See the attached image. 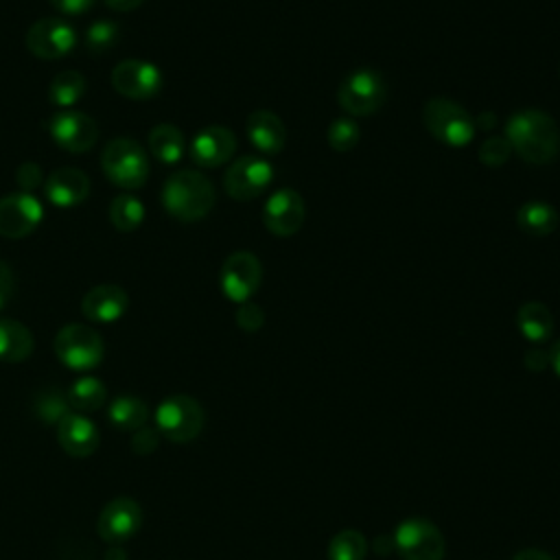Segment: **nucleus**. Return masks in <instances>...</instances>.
<instances>
[{"label": "nucleus", "instance_id": "obj_23", "mask_svg": "<svg viewBox=\"0 0 560 560\" xmlns=\"http://www.w3.org/2000/svg\"><path fill=\"white\" fill-rule=\"evenodd\" d=\"M516 326L527 341L540 343L547 341L553 332V315L542 302L532 300L516 311Z\"/></svg>", "mask_w": 560, "mask_h": 560}, {"label": "nucleus", "instance_id": "obj_20", "mask_svg": "<svg viewBox=\"0 0 560 560\" xmlns=\"http://www.w3.org/2000/svg\"><path fill=\"white\" fill-rule=\"evenodd\" d=\"M129 295L118 284L92 287L81 300V313L96 324H112L125 315Z\"/></svg>", "mask_w": 560, "mask_h": 560}, {"label": "nucleus", "instance_id": "obj_42", "mask_svg": "<svg viewBox=\"0 0 560 560\" xmlns=\"http://www.w3.org/2000/svg\"><path fill=\"white\" fill-rule=\"evenodd\" d=\"M512 560H556V558L540 549H521L518 553H514Z\"/></svg>", "mask_w": 560, "mask_h": 560}, {"label": "nucleus", "instance_id": "obj_13", "mask_svg": "<svg viewBox=\"0 0 560 560\" xmlns=\"http://www.w3.org/2000/svg\"><path fill=\"white\" fill-rule=\"evenodd\" d=\"M77 44L74 28L61 18H42L26 31V48L31 55L52 61L66 57Z\"/></svg>", "mask_w": 560, "mask_h": 560}, {"label": "nucleus", "instance_id": "obj_31", "mask_svg": "<svg viewBox=\"0 0 560 560\" xmlns=\"http://www.w3.org/2000/svg\"><path fill=\"white\" fill-rule=\"evenodd\" d=\"M85 48L94 55L107 52L120 39V26L114 20H96L85 28Z\"/></svg>", "mask_w": 560, "mask_h": 560}, {"label": "nucleus", "instance_id": "obj_11", "mask_svg": "<svg viewBox=\"0 0 560 560\" xmlns=\"http://www.w3.org/2000/svg\"><path fill=\"white\" fill-rule=\"evenodd\" d=\"M262 280V265L252 252H234L225 258L221 267V291L232 302H247L260 287Z\"/></svg>", "mask_w": 560, "mask_h": 560}, {"label": "nucleus", "instance_id": "obj_39", "mask_svg": "<svg viewBox=\"0 0 560 560\" xmlns=\"http://www.w3.org/2000/svg\"><path fill=\"white\" fill-rule=\"evenodd\" d=\"M50 4L66 15H81L94 4V0H50Z\"/></svg>", "mask_w": 560, "mask_h": 560}, {"label": "nucleus", "instance_id": "obj_19", "mask_svg": "<svg viewBox=\"0 0 560 560\" xmlns=\"http://www.w3.org/2000/svg\"><path fill=\"white\" fill-rule=\"evenodd\" d=\"M57 442L72 457H90L101 442V433L83 413L68 411L57 422Z\"/></svg>", "mask_w": 560, "mask_h": 560}, {"label": "nucleus", "instance_id": "obj_8", "mask_svg": "<svg viewBox=\"0 0 560 560\" xmlns=\"http://www.w3.org/2000/svg\"><path fill=\"white\" fill-rule=\"evenodd\" d=\"M387 88L381 72L361 68L348 74L337 92V101L350 116H370L385 103Z\"/></svg>", "mask_w": 560, "mask_h": 560}, {"label": "nucleus", "instance_id": "obj_30", "mask_svg": "<svg viewBox=\"0 0 560 560\" xmlns=\"http://www.w3.org/2000/svg\"><path fill=\"white\" fill-rule=\"evenodd\" d=\"M109 221L120 232H133L144 221V206L133 195H118L109 203Z\"/></svg>", "mask_w": 560, "mask_h": 560}, {"label": "nucleus", "instance_id": "obj_1", "mask_svg": "<svg viewBox=\"0 0 560 560\" xmlns=\"http://www.w3.org/2000/svg\"><path fill=\"white\" fill-rule=\"evenodd\" d=\"M505 140L525 162L542 166L560 153V129L542 109H521L505 122Z\"/></svg>", "mask_w": 560, "mask_h": 560}, {"label": "nucleus", "instance_id": "obj_36", "mask_svg": "<svg viewBox=\"0 0 560 560\" xmlns=\"http://www.w3.org/2000/svg\"><path fill=\"white\" fill-rule=\"evenodd\" d=\"M236 324L245 332H256L265 324V313H262V308L258 304L243 302L236 308Z\"/></svg>", "mask_w": 560, "mask_h": 560}, {"label": "nucleus", "instance_id": "obj_6", "mask_svg": "<svg viewBox=\"0 0 560 560\" xmlns=\"http://www.w3.org/2000/svg\"><path fill=\"white\" fill-rule=\"evenodd\" d=\"M422 120L429 133L448 147H466L475 136V120L470 114L444 96L424 103Z\"/></svg>", "mask_w": 560, "mask_h": 560}, {"label": "nucleus", "instance_id": "obj_35", "mask_svg": "<svg viewBox=\"0 0 560 560\" xmlns=\"http://www.w3.org/2000/svg\"><path fill=\"white\" fill-rule=\"evenodd\" d=\"M15 182L22 192H33L35 188L44 186V173L37 162H22L15 171Z\"/></svg>", "mask_w": 560, "mask_h": 560}, {"label": "nucleus", "instance_id": "obj_28", "mask_svg": "<svg viewBox=\"0 0 560 560\" xmlns=\"http://www.w3.org/2000/svg\"><path fill=\"white\" fill-rule=\"evenodd\" d=\"M85 90L88 81L79 70H61L52 77L48 85V98L57 107H70L77 101H81Z\"/></svg>", "mask_w": 560, "mask_h": 560}, {"label": "nucleus", "instance_id": "obj_38", "mask_svg": "<svg viewBox=\"0 0 560 560\" xmlns=\"http://www.w3.org/2000/svg\"><path fill=\"white\" fill-rule=\"evenodd\" d=\"M13 289H15L13 269L4 260H0V311L9 304V300L13 295Z\"/></svg>", "mask_w": 560, "mask_h": 560}, {"label": "nucleus", "instance_id": "obj_3", "mask_svg": "<svg viewBox=\"0 0 560 560\" xmlns=\"http://www.w3.org/2000/svg\"><path fill=\"white\" fill-rule=\"evenodd\" d=\"M101 168L114 186L136 190L142 188L149 177V158L136 140L114 138L101 153Z\"/></svg>", "mask_w": 560, "mask_h": 560}, {"label": "nucleus", "instance_id": "obj_16", "mask_svg": "<svg viewBox=\"0 0 560 560\" xmlns=\"http://www.w3.org/2000/svg\"><path fill=\"white\" fill-rule=\"evenodd\" d=\"M304 217H306V206H304V199L298 190L293 188H280L276 190L265 208H262V221H265V228L276 234V236H293L302 223H304Z\"/></svg>", "mask_w": 560, "mask_h": 560}, {"label": "nucleus", "instance_id": "obj_25", "mask_svg": "<svg viewBox=\"0 0 560 560\" xmlns=\"http://www.w3.org/2000/svg\"><path fill=\"white\" fill-rule=\"evenodd\" d=\"M516 223L527 236H547L558 228V212L553 206L534 199L518 208Z\"/></svg>", "mask_w": 560, "mask_h": 560}, {"label": "nucleus", "instance_id": "obj_44", "mask_svg": "<svg viewBox=\"0 0 560 560\" xmlns=\"http://www.w3.org/2000/svg\"><path fill=\"white\" fill-rule=\"evenodd\" d=\"M479 122H481V127H486V129H490V127H492V122H494V118H492V114H490V112H486V114H481V118H479Z\"/></svg>", "mask_w": 560, "mask_h": 560}, {"label": "nucleus", "instance_id": "obj_2", "mask_svg": "<svg viewBox=\"0 0 560 560\" xmlns=\"http://www.w3.org/2000/svg\"><path fill=\"white\" fill-rule=\"evenodd\" d=\"M162 206L177 221H199L214 206V186L199 171H175L162 186Z\"/></svg>", "mask_w": 560, "mask_h": 560}, {"label": "nucleus", "instance_id": "obj_18", "mask_svg": "<svg viewBox=\"0 0 560 560\" xmlns=\"http://www.w3.org/2000/svg\"><path fill=\"white\" fill-rule=\"evenodd\" d=\"M44 192L52 206L72 208L88 199L90 179L83 171H79L74 166H61V168H55L44 179Z\"/></svg>", "mask_w": 560, "mask_h": 560}, {"label": "nucleus", "instance_id": "obj_21", "mask_svg": "<svg viewBox=\"0 0 560 560\" xmlns=\"http://www.w3.org/2000/svg\"><path fill=\"white\" fill-rule=\"evenodd\" d=\"M247 138L265 155H276L287 142V129L278 114L269 109H256L247 118Z\"/></svg>", "mask_w": 560, "mask_h": 560}, {"label": "nucleus", "instance_id": "obj_43", "mask_svg": "<svg viewBox=\"0 0 560 560\" xmlns=\"http://www.w3.org/2000/svg\"><path fill=\"white\" fill-rule=\"evenodd\" d=\"M547 354H549V365H551V370L560 376V339L551 346V350H549Z\"/></svg>", "mask_w": 560, "mask_h": 560}, {"label": "nucleus", "instance_id": "obj_33", "mask_svg": "<svg viewBox=\"0 0 560 560\" xmlns=\"http://www.w3.org/2000/svg\"><path fill=\"white\" fill-rule=\"evenodd\" d=\"M328 144L335 151H350L357 147L359 138H361V129L352 118H337L330 127H328Z\"/></svg>", "mask_w": 560, "mask_h": 560}, {"label": "nucleus", "instance_id": "obj_5", "mask_svg": "<svg viewBox=\"0 0 560 560\" xmlns=\"http://www.w3.org/2000/svg\"><path fill=\"white\" fill-rule=\"evenodd\" d=\"M155 429L171 442H192L203 429V409L192 396H166L155 409Z\"/></svg>", "mask_w": 560, "mask_h": 560}, {"label": "nucleus", "instance_id": "obj_26", "mask_svg": "<svg viewBox=\"0 0 560 560\" xmlns=\"http://www.w3.org/2000/svg\"><path fill=\"white\" fill-rule=\"evenodd\" d=\"M107 418L120 431H138L140 427L147 424L149 407L142 398L125 394V396H118L109 402Z\"/></svg>", "mask_w": 560, "mask_h": 560}, {"label": "nucleus", "instance_id": "obj_27", "mask_svg": "<svg viewBox=\"0 0 560 560\" xmlns=\"http://www.w3.org/2000/svg\"><path fill=\"white\" fill-rule=\"evenodd\" d=\"M68 405L70 409H74L77 413H88V411H96L105 405L107 400V387L101 378L96 376H81L77 378L70 389H68Z\"/></svg>", "mask_w": 560, "mask_h": 560}, {"label": "nucleus", "instance_id": "obj_12", "mask_svg": "<svg viewBox=\"0 0 560 560\" xmlns=\"http://www.w3.org/2000/svg\"><path fill=\"white\" fill-rule=\"evenodd\" d=\"M112 88L131 101H149L162 90V72L147 59H125L112 70Z\"/></svg>", "mask_w": 560, "mask_h": 560}, {"label": "nucleus", "instance_id": "obj_34", "mask_svg": "<svg viewBox=\"0 0 560 560\" xmlns=\"http://www.w3.org/2000/svg\"><path fill=\"white\" fill-rule=\"evenodd\" d=\"M510 153H512L510 142L505 138H499V136H492V138L483 140V144L479 147V160L490 168L503 166L508 162Z\"/></svg>", "mask_w": 560, "mask_h": 560}, {"label": "nucleus", "instance_id": "obj_37", "mask_svg": "<svg viewBox=\"0 0 560 560\" xmlns=\"http://www.w3.org/2000/svg\"><path fill=\"white\" fill-rule=\"evenodd\" d=\"M158 442H160L158 429H151V427L144 424L138 431H133L131 448H133L136 455H151L158 448Z\"/></svg>", "mask_w": 560, "mask_h": 560}, {"label": "nucleus", "instance_id": "obj_41", "mask_svg": "<svg viewBox=\"0 0 560 560\" xmlns=\"http://www.w3.org/2000/svg\"><path fill=\"white\" fill-rule=\"evenodd\" d=\"M103 2H105V7L112 9V11H133V9H138L144 0H103Z\"/></svg>", "mask_w": 560, "mask_h": 560}, {"label": "nucleus", "instance_id": "obj_9", "mask_svg": "<svg viewBox=\"0 0 560 560\" xmlns=\"http://www.w3.org/2000/svg\"><path fill=\"white\" fill-rule=\"evenodd\" d=\"M48 133L59 149L70 153H85L98 140V125L85 112L59 109L48 118Z\"/></svg>", "mask_w": 560, "mask_h": 560}, {"label": "nucleus", "instance_id": "obj_17", "mask_svg": "<svg viewBox=\"0 0 560 560\" xmlns=\"http://www.w3.org/2000/svg\"><path fill=\"white\" fill-rule=\"evenodd\" d=\"M236 149V136L223 125H210L195 133L190 142V158L197 166L214 168L225 164Z\"/></svg>", "mask_w": 560, "mask_h": 560}, {"label": "nucleus", "instance_id": "obj_4", "mask_svg": "<svg viewBox=\"0 0 560 560\" xmlns=\"http://www.w3.org/2000/svg\"><path fill=\"white\" fill-rule=\"evenodd\" d=\"M52 350L66 368L74 372H88L103 361L105 343L92 326L74 322L59 328L52 341Z\"/></svg>", "mask_w": 560, "mask_h": 560}, {"label": "nucleus", "instance_id": "obj_10", "mask_svg": "<svg viewBox=\"0 0 560 560\" xmlns=\"http://www.w3.org/2000/svg\"><path fill=\"white\" fill-rule=\"evenodd\" d=\"M273 179V168L260 155H241L234 160L225 175L223 188L236 201H249L258 197Z\"/></svg>", "mask_w": 560, "mask_h": 560}, {"label": "nucleus", "instance_id": "obj_22", "mask_svg": "<svg viewBox=\"0 0 560 560\" xmlns=\"http://www.w3.org/2000/svg\"><path fill=\"white\" fill-rule=\"evenodd\" d=\"M33 343V335L22 322L0 317V361L20 363L28 359Z\"/></svg>", "mask_w": 560, "mask_h": 560}, {"label": "nucleus", "instance_id": "obj_29", "mask_svg": "<svg viewBox=\"0 0 560 560\" xmlns=\"http://www.w3.org/2000/svg\"><path fill=\"white\" fill-rule=\"evenodd\" d=\"M326 556L328 560H365L368 540L359 529H341L330 538Z\"/></svg>", "mask_w": 560, "mask_h": 560}, {"label": "nucleus", "instance_id": "obj_40", "mask_svg": "<svg viewBox=\"0 0 560 560\" xmlns=\"http://www.w3.org/2000/svg\"><path fill=\"white\" fill-rule=\"evenodd\" d=\"M525 365L529 368V370H542V368H547L549 365V354L547 352H542V350H529L527 354H525Z\"/></svg>", "mask_w": 560, "mask_h": 560}, {"label": "nucleus", "instance_id": "obj_15", "mask_svg": "<svg viewBox=\"0 0 560 560\" xmlns=\"http://www.w3.org/2000/svg\"><path fill=\"white\" fill-rule=\"evenodd\" d=\"M44 219V208L33 192H11L0 199V234L7 238L28 236Z\"/></svg>", "mask_w": 560, "mask_h": 560}, {"label": "nucleus", "instance_id": "obj_14", "mask_svg": "<svg viewBox=\"0 0 560 560\" xmlns=\"http://www.w3.org/2000/svg\"><path fill=\"white\" fill-rule=\"evenodd\" d=\"M142 525V508L131 497H116L103 505L96 532L105 542L118 545L129 540Z\"/></svg>", "mask_w": 560, "mask_h": 560}, {"label": "nucleus", "instance_id": "obj_7", "mask_svg": "<svg viewBox=\"0 0 560 560\" xmlns=\"http://www.w3.org/2000/svg\"><path fill=\"white\" fill-rule=\"evenodd\" d=\"M392 540L402 560H444L446 553V540L440 527L420 516L400 521L392 534Z\"/></svg>", "mask_w": 560, "mask_h": 560}, {"label": "nucleus", "instance_id": "obj_24", "mask_svg": "<svg viewBox=\"0 0 560 560\" xmlns=\"http://www.w3.org/2000/svg\"><path fill=\"white\" fill-rule=\"evenodd\" d=\"M149 149L162 164H175L182 160L186 140L179 127L171 122H160L149 131Z\"/></svg>", "mask_w": 560, "mask_h": 560}, {"label": "nucleus", "instance_id": "obj_32", "mask_svg": "<svg viewBox=\"0 0 560 560\" xmlns=\"http://www.w3.org/2000/svg\"><path fill=\"white\" fill-rule=\"evenodd\" d=\"M70 411L68 398H63L57 389H44L35 396V413L46 424H57Z\"/></svg>", "mask_w": 560, "mask_h": 560}]
</instances>
